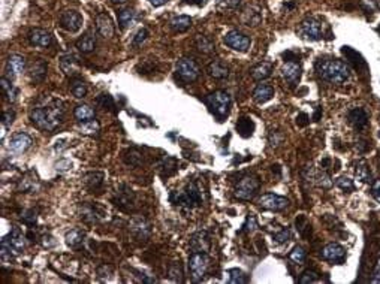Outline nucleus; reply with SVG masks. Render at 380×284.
Wrapping results in <instances>:
<instances>
[{"instance_id":"473e14b6","label":"nucleus","mask_w":380,"mask_h":284,"mask_svg":"<svg viewBox=\"0 0 380 284\" xmlns=\"http://www.w3.org/2000/svg\"><path fill=\"white\" fill-rule=\"evenodd\" d=\"M0 84H2V90L6 96V99L9 102H15L17 100V96H18V90L14 87V84L8 79V78H2L0 79Z\"/></svg>"},{"instance_id":"ddd939ff","label":"nucleus","mask_w":380,"mask_h":284,"mask_svg":"<svg viewBox=\"0 0 380 284\" xmlns=\"http://www.w3.org/2000/svg\"><path fill=\"white\" fill-rule=\"evenodd\" d=\"M33 144V139L30 138V135L24 132H19L17 135H14L11 138V142H9V151L15 152V154H21V152L27 151Z\"/></svg>"},{"instance_id":"b1692460","label":"nucleus","mask_w":380,"mask_h":284,"mask_svg":"<svg viewBox=\"0 0 380 284\" xmlns=\"http://www.w3.org/2000/svg\"><path fill=\"white\" fill-rule=\"evenodd\" d=\"M207 71H208L210 76H213L214 79H225V78H228V75H229L228 66H226L225 63H222L220 60L211 61V63L208 64Z\"/></svg>"},{"instance_id":"72a5a7b5","label":"nucleus","mask_w":380,"mask_h":284,"mask_svg":"<svg viewBox=\"0 0 380 284\" xmlns=\"http://www.w3.org/2000/svg\"><path fill=\"white\" fill-rule=\"evenodd\" d=\"M39 187L37 184L36 177H32V173H27L18 184L19 191H24V193H29V191H35Z\"/></svg>"},{"instance_id":"412c9836","label":"nucleus","mask_w":380,"mask_h":284,"mask_svg":"<svg viewBox=\"0 0 380 284\" xmlns=\"http://www.w3.org/2000/svg\"><path fill=\"white\" fill-rule=\"evenodd\" d=\"M76 48L84 54L93 53L94 48H96V35H94V32L87 30L81 38L76 40Z\"/></svg>"},{"instance_id":"6ab92c4d","label":"nucleus","mask_w":380,"mask_h":284,"mask_svg":"<svg viewBox=\"0 0 380 284\" xmlns=\"http://www.w3.org/2000/svg\"><path fill=\"white\" fill-rule=\"evenodd\" d=\"M26 69V58L19 54H12L8 58V64H6V71H8V75L11 78H15L19 74H23Z\"/></svg>"},{"instance_id":"6e6552de","label":"nucleus","mask_w":380,"mask_h":284,"mask_svg":"<svg viewBox=\"0 0 380 284\" xmlns=\"http://www.w3.org/2000/svg\"><path fill=\"white\" fill-rule=\"evenodd\" d=\"M257 190H259L257 177L253 175V173H247L236 183L234 193H235L236 198L241 199V201H250L256 196Z\"/></svg>"},{"instance_id":"4c0bfd02","label":"nucleus","mask_w":380,"mask_h":284,"mask_svg":"<svg viewBox=\"0 0 380 284\" xmlns=\"http://www.w3.org/2000/svg\"><path fill=\"white\" fill-rule=\"evenodd\" d=\"M71 92L76 99H83L87 95V85L83 79H72L71 82Z\"/></svg>"},{"instance_id":"052dcab7","label":"nucleus","mask_w":380,"mask_h":284,"mask_svg":"<svg viewBox=\"0 0 380 284\" xmlns=\"http://www.w3.org/2000/svg\"><path fill=\"white\" fill-rule=\"evenodd\" d=\"M379 165H380V162H379Z\"/></svg>"},{"instance_id":"4be33fe9","label":"nucleus","mask_w":380,"mask_h":284,"mask_svg":"<svg viewBox=\"0 0 380 284\" xmlns=\"http://www.w3.org/2000/svg\"><path fill=\"white\" fill-rule=\"evenodd\" d=\"M274 71V66L270 61H262L259 64H256L252 69V78L256 81H264L267 78H270Z\"/></svg>"},{"instance_id":"7ed1b4c3","label":"nucleus","mask_w":380,"mask_h":284,"mask_svg":"<svg viewBox=\"0 0 380 284\" xmlns=\"http://www.w3.org/2000/svg\"><path fill=\"white\" fill-rule=\"evenodd\" d=\"M171 202L174 205H178L181 208L193 209L202 205V193H201L199 186L192 181L187 183L181 190L172 191L171 194Z\"/></svg>"},{"instance_id":"f3484780","label":"nucleus","mask_w":380,"mask_h":284,"mask_svg":"<svg viewBox=\"0 0 380 284\" xmlns=\"http://www.w3.org/2000/svg\"><path fill=\"white\" fill-rule=\"evenodd\" d=\"M347 120L356 130H362L368 124V114L365 113L362 108H353L347 114Z\"/></svg>"},{"instance_id":"a878e982","label":"nucleus","mask_w":380,"mask_h":284,"mask_svg":"<svg viewBox=\"0 0 380 284\" xmlns=\"http://www.w3.org/2000/svg\"><path fill=\"white\" fill-rule=\"evenodd\" d=\"M190 26H192V18L187 15H178V17H174L169 21V27L177 33H183V32L189 30Z\"/></svg>"},{"instance_id":"aec40b11","label":"nucleus","mask_w":380,"mask_h":284,"mask_svg":"<svg viewBox=\"0 0 380 284\" xmlns=\"http://www.w3.org/2000/svg\"><path fill=\"white\" fill-rule=\"evenodd\" d=\"M47 69H48V64H47L45 60H42V58H35V60L32 61V64L29 66L30 78H32L35 82L44 81V78L47 75Z\"/></svg>"},{"instance_id":"393cba45","label":"nucleus","mask_w":380,"mask_h":284,"mask_svg":"<svg viewBox=\"0 0 380 284\" xmlns=\"http://www.w3.org/2000/svg\"><path fill=\"white\" fill-rule=\"evenodd\" d=\"M130 229L136 235V238H139V239H145V238L150 236V225L147 223V220H144V219H135V220H132Z\"/></svg>"},{"instance_id":"3c124183","label":"nucleus","mask_w":380,"mask_h":284,"mask_svg":"<svg viewBox=\"0 0 380 284\" xmlns=\"http://www.w3.org/2000/svg\"><path fill=\"white\" fill-rule=\"evenodd\" d=\"M14 118H15V114L12 113V111H5L3 114V121H2V124L3 126H11L12 123H14Z\"/></svg>"},{"instance_id":"1a4fd4ad","label":"nucleus","mask_w":380,"mask_h":284,"mask_svg":"<svg viewBox=\"0 0 380 284\" xmlns=\"http://www.w3.org/2000/svg\"><path fill=\"white\" fill-rule=\"evenodd\" d=\"M177 75L180 76L181 81L184 82H193L199 78L201 69L195 60L183 57L177 61Z\"/></svg>"},{"instance_id":"49530a36","label":"nucleus","mask_w":380,"mask_h":284,"mask_svg":"<svg viewBox=\"0 0 380 284\" xmlns=\"http://www.w3.org/2000/svg\"><path fill=\"white\" fill-rule=\"evenodd\" d=\"M290 239V232L288 229H282L278 233L274 235V241L278 243V244H283V243H288Z\"/></svg>"},{"instance_id":"a211bd4d","label":"nucleus","mask_w":380,"mask_h":284,"mask_svg":"<svg viewBox=\"0 0 380 284\" xmlns=\"http://www.w3.org/2000/svg\"><path fill=\"white\" fill-rule=\"evenodd\" d=\"M96 29L102 38H111L114 35V23L108 14H99L96 17Z\"/></svg>"},{"instance_id":"5fc2aeb1","label":"nucleus","mask_w":380,"mask_h":284,"mask_svg":"<svg viewBox=\"0 0 380 284\" xmlns=\"http://www.w3.org/2000/svg\"><path fill=\"white\" fill-rule=\"evenodd\" d=\"M373 196L376 198V201L380 204V181H376L374 184H373Z\"/></svg>"},{"instance_id":"c9c22d12","label":"nucleus","mask_w":380,"mask_h":284,"mask_svg":"<svg viewBox=\"0 0 380 284\" xmlns=\"http://www.w3.org/2000/svg\"><path fill=\"white\" fill-rule=\"evenodd\" d=\"M84 183H86V186L90 190L99 189L102 186V183H104V173H101V172H91V173H89L86 177V181Z\"/></svg>"},{"instance_id":"cd10ccee","label":"nucleus","mask_w":380,"mask_h":284,"mask_svg":"<svg viewBox=\"0 0 380 284\" xmlns=\"http://www.w3.org/2000/svg\"><path fill=\"white\" fill-rule=\"evenodd\" d=\"M60 68H62V71H63L68 76H73L76 72H78L76 60H75V57L71 56V54L63 56L60 58Z\"/></svg>"},{"instance_id":"2eb2a0df","label":"nucleus","mask_w":380,"mask_h":284,"mask_svg":"<svg viewBox=\"0 0 380 284\" xmlns=\"http://www.w3.org/2000/svg\"><path fill=\"white\" fill-rule=\"evenodd\" d=\"M29 42L33 47H39V48H47L53 43V36L42 29H33L29 33Z\"/></svg>"},{"instance_id":"dca6fc26","label":"nucleus","mask_w":380,"mask_h":284,"mask_svg":"<svg viewBox=\"0 0 380 284\" xmlns=\"http://www.w3.org/2000/svg\"><path fill=\"white\" fill-rule=\"evenodd\" d=\"M282 76L289 82L290 85L296 84L299 81V78H301V66H299V63L288 60L282 68Z\"/></svg>"},{"instance_id":"f03ea898","label":"nucleus","mask_w":380,"mask_h":284,"mask_svg":"<svg viewBox=\"0 0 380 284\" xmlns=\"http://www.w3.org/2000/svg\"><path fill=\"white\" fill-rule=\"evenodd\" d=\"M316 72L331 84H343L350 78V68L338 58H321L316 61Z\"/></svg>"},{"instance_id":"79ce46f5","label":"nucleus","mask_w":380,"mask_h":284,"mask_svg":"<svg viewBox=\"0 0 380 284\" xmlns=\"http://www.w3.org/2000/svg\"><path fill=\"white\" fill-rule=\"evenodd\" d=\"M319 280V275L314 272V271H306L301 277H299V283L301 284H310V283H316Z\"/></svg>"},{"instance_id":"423d86ee","label":"nucleus","mask_w":380,"mask_h":284,"mask_svg":"<svg viewBox=\"0 0 380 284\" xmlns=\"http://www.w3.org/2000/svg\"><path fill=\"white\" fill-rule=\"evenodd\" d=\"M210 257L205 251H193L192 256L189 257V271L193 278V281L199 283L207 275L210 269Z\"/></svg>"},{"instance_id":"bb28decb","label":"nucleus","mask_w":380,"mask_h":284,"mask_svg":"<svg viewBox=\"0 0 380 284\" xmlns=\"http://www.w3.org/2000/svg\"><path fill=\"white\" fill-rule=\"evenodd\" d=\"M236 130L243 138H250L254 132V123L249 117H241L236 123Z\"/></svg>"},{"instance_id":"f704fd0d","label":"nucleus","mask_w":380,"mask_h":284,"mask_svg":"<svg viewBox=\"0 0 380 284\" xmlns=\"http://www.w3.org/2000/svg\"><path fill=\"white\" fill-rule=\"evenodd\" d=\"M84 236H86V235H84V232H83L81 229H72V230H69V232L66 233L65 239H66V244L69 247H76L83 243Z\"/></svg>"},{"instance_id":"c756f323","label":"nucleus","mask_w":380,"mask_h":284,"mask_svg":"<svg viewBox=\"0 0 380 284\" xmlns=\"http://www.w3.org/2000/svg\"><path fill=\"white\" fill-rule=\"evenodd\" d=\"M135 18H136V12L132 8H123L118 11V24L122 29H126L130 24H133Z\"/></svg>"},{"instance_id":"e433bc0d","label":"nucleus","mask_w":380,"mask_h":284,"mask_svg":"<svg viewBox=\"0 0 380 284\" xmlns=\"http://www.w3.org/2000/svg\"><path fill=\"white\" fill-rule=\"evenodd\" d=\"M226 275H228V278H226V281L231 284H243V283H247L249 281V278H247V275L241 271V269H229L228 272H226Z\"/></svg>"},{"instance_id":"a19ab883","label":"nucleus","mask_w":380,"mask_h":284,"mask_svg":"<svg viewBox=\"0 0 380 284\" xmlns=\"http://www.w3.org/2000/svg\"><path fill=\"white\" fill-rule=\"evenodd\" d=\"M290 260H293L295 264H303L306 260V251L301 247H295L289 254Z\"/></svg>"},{"instance_id":"a18cd8bd","label":"nucleus","mask_w":380,"mask_h":284,"mask_svg":"<svg viewBox=\"0 0 380 284\" xmlns=\"http://www.w3.org/2000/svg\"><path fill=\"white\" fill-rule=\"evenodd\" d=\"M97 103L104 108V110H112L115 105H114V100L109 95H101V97L97 99Z\"/></svg>"},{"instance_id":"09e8293b","label":"nucleus","mask_w":380,"mask_h":284,"mask_svg":"<svg viewBox=\"0 0 380 284\" xmlns=\"http://www.w3.org/2000/svg\"><path fill=\"white\" fill-rule=\"evenodd\" d=\"M217 5H220L222 8H226V9H235L239 6L241 0H216Z\"/></svg>"},{"instance_id":"5701e85b","label":"nucleus","mask_w":380,"mask_h":284,"mask_svg":"<svg viewBox=\"0 0 380 284\" xmlns=\"http://www.w3.org/2000/svg\"><path fill=\"white\" fill-rule=\"evenodd\" d=\"M274 96V89L268 84H259L253 92L254 102L257 103H267L268 100H271Z\"/></svg>"},{"instance_id":"58836bf2","label":"nucleus","mask_w":380,"mask_h":284,"mask_svg":"<svg viewBox=\"0 0 380 284\" xmlns=\"http://www.w3.org/2000/svg\"><path fill=\"white\" fill-rule=\"evenodd\" d=\"M99 129H101V127H99L97 121H94V120H91V121H84V123H81V126H79L81 133L90 135V136L97 135V133H99Z\"/></svg>"},{"instance_id":"de8ad7c7","label":"nucleus","mask_w":380,"mask_h":284,"mask_svg":"<svg viewBox=\"0 0 380 284\" xmlns=\"http://www.w3.org/2000/svg\"><path fill=\"white\" fill-rule=\"evenodd\" d=\"M183 272H181L180 265H177V264H174V265L169 268V277L172 278V280H175V281H183Z\"/></svg>"},{"instance_id":"9d476101","label":"nucleus","mask_w":380,"mask_h":284,"mask_svg":"<svg viewBox=\"0 0 380 284\" xmlns=\"http://www.w3.org/2000/svg\"><path fill=\"white\" fill-rule=\"evenodd\" d=\"M223 42H225L229 48L235 50L238 53H247L249 48H250V45H252V39L249 38L247 35L238 32V30H231V32H228V33L225 35V38H223Z\"/></svg>"},{"instance_id":"2f4dec72","label":"nucleus","mask_w":380,"mask_h":284,"mask_svg":"<svg viewBox=\"0 0 380 284\" xmlns=\"http://www.w3.org/2000/svg\"><path fill=\"white\" fill-rule=\"evenodd\" d=\"M208 247H210V241H208L205 233L199 232V233H195L192 236V248H193V251H207Z\"/></svg>"},{"instance_id":"c85d7f7f","label":"nucleus","mask_w":380,"mask_h":284,"mask_svg":"<svg viewBox=\"0 0 380 284\" xmlns=\"http://www.w3.org/2000/svg\"><path fill=\"white\" fill-rule=\"evenodd\" d=\"M73 115H75V118H76L79 123L94 120V111L91 110L89 105H86V103L78 105V106L75 108V111H73Z\"/></svg>"},{"instance_id":"f257e3e1","label":"nucleus","mask_w":380,"mask_h":284,"mask_svg":"<svg viewBox=\"0 0 380 284\" xmlns=\"http://www.w3.org/2000/svg\"><path fill=\"white\" fill-rule=\"evenodd\" d=\"M65 118L63 103L54 97H42L30 111L32 123L41 130L51 132L57 129Z\"/></svg>"},{"instance_id":"0eeeda50","label":"nucleus","mask_w":380,"mask_h":284,"mask_svg":"<svg viewBox=\"0 0 380 284\" xmlns=\"http://www.w3.org/2000/svg\"><path fill=\"white\" fill-rule=\"evenodd\" d=\"M298 36L306 40H321L324 38V24L316 17H308L301 21L299 27L296 29Z\"/></svg>"},{"instance_id":"7c9ffc66","label":"nucleus","mask_w":380,"mask_h":284,"mask_svg":"<svg viewBox=\"0 0 380 284\" xmlns=\"http://www.w3.org/2000/svg\"><path fill=\"white\" fill-rule=\"evenodd\" d=\"M195 43H196V48L204 54H213L216 51V47H214L213 40L207 38V36H204V35H198L196 39H195Z\"/></svg>"},{"instance_id":"39448f33","label":"nucleus","mask_w":380,"mask_h":284,"mask_svg":"<svg viewBox=\"0 0 380 284\" xmlns=\"http://www.w3.org/2000/svg\"><path fill=\"white\" fill-rule=\"evenodd\" d=\"M24 247H26L24 235L19 232L18 229H12L11 233L2 239V257L3 259H8V257L12 259V257L18 256L19 253L24 250Z\"/></svg>"},{"instance_id":"6e6d98bb","label":"nucleus","mask_w":380,"mask_h":284,"mask_svg":"<svg viewBox=\"0 0 380 284\" xmlns=\"http://www.w3.org/2000/svg\"><path fill=\"white\" fill-rule=\"evenodd\" d=\"M307 123H308L307 114H299V115L296 117V124H299V126H306Z\"/></svg>"},{"instance_id":"20e7f679","label":"nucleus","mask_w":380,"mask_h":284,"mask_svg":"<svg viewBox=\"0 0 380 284\" xmlns=\"http://www.w3.org/2000/svg\"><path fill=\"white\" fill-rule=\"evenodd\" d=\"M204 102L218 120H223L225 117L229 115L231 105H232V99H231L229 93H226L223 90H217L214 93H210L208 96H205Z\"/></svg>"},{"instance_id":"603ef678","label":"nucleus","mask_w":380,"mask_h":284,"mask_svg":"<svg viewBox=\"0 0 380 284\" xmlns=\"http://www.w3.org/2000/svg\"><path fill=\"white\" fill-rule=\"evenodd\" d=\"M370 283L380 284V259L379 262H377V265L374 266V271H373V275L370 278Z\"/></svg>"},{"instance_id":"864d4df0","label":"nucleus","mask_w":380,"mask_h":284,"mask_svg":"<svg viewBox=\"0 0 380 284\" xmlns=\"http://www.w3.org/2000/svg\"><path fill=\"white\" fill-rule=\"evenodd\" d=\"M72 168V163L69 162V160H60L57 165H55V169L60 170V172H66V170H69Z\"/></svg>"},{"instance_id":"9b49d317","label":"nucleus","mask_w":380,"mask_h":284,"mask_svg":"<svg viewBox=\"0 0 380 284\" xmlns=\"http://www.w3.org/2000/svg\"><path fill=\"white\" fill-rule=\"evenodd\" d=\"M58 23L62 26V29H65L66 32L69 33H76L81 27H83V17L78 11L75 9H69V11H65L60 18Z\"/></svg>"},{"instance_id":"bf43d9fd","label":"nucleus","mask_w":380,"mask_h":284,"mask_svg":"<svg viewBox=\"0 0 380 284\" xmlns=\"http://www.w3.org/2000/svg\"><path fill=\"white\" fill-rule=\"evenodd\" d=\"M112 2H114V3H125L126 0H112Z\"/></svg>"},{"instance_id":"f8f14e48","label":"nucleus","mask_w":380,"mask_h":284,"mask_svg":"<svg viewBox=\"0 0 380 284\" xmlns=\"http://www.w3.org/2000/svg\"><path fill=\"white\" fill-rule=\"evenodd\" d=\"M257 204L259 207L264 209H270V211H282V209L288 208L289 205V201L283 196H278V194H274V193H267V194H262L259 199H257Z\"/></svg>"},{"instance_id":"ea45409f","label":"nucleus","mask_w":380,"mask_h":284,"mask_svg":"<svg viewBox=\"0 0 380 284\" xmlns=\"http://www.w3.org/2000/svg\"><path fill=\"white\" fill-rule=\"evenodd\" d=\"M355 173H356V178L362 181V183H370L371 181V172L368 169V166L365 163H359L355 169Z\"/></svg>"},{"instance_id":"4d7b16f0","label":"nucleus","mask_w":380,"mask_h":284,"mask_svg":"<svg viewBox=\"0 0 380 284\" xmlns=\"http://www.w3.org/2000/svg\"><path fill=\"white\" fill-rule=\"evenodd\" d=\"M148 2H150L154 8H157V6H162V5H165L168 0H148Z\"/></svg>"},{"instance_id":"4468645a","label":"nucleus","mask_w":380,"mask_h":284,"mask_svg":"<svg viewBox=\"0 0 380 284\" xmlns=\"http://www.w3.org/2000/svg\"><path fill=\"white\" fill-rule=\"evenodd\" d=\"M322 257L325 260H329V262H338V264H342L344 260V257H346V250H344V247L337 244V243H331V244L324 247Z\"/></svg>"},{"instance_id":"c03bdc74","label":"nucleus","mask_w":380,"mask_h":284,"mask_svg":"<svg viewBox=\"0 0 380 284\" xmlns=\"http://www.w3.org/2000/svg\"><path fill=\"white\" fill-rule=\"evenodd\" d=\"M147 38H148V30H147V29H139V30L136 32V35H135L133 40H132V45H133V47H139V45H143V42H144Z\"/></svg>"},{"instance_id":"13d9d810","label":"nucleus","mask_w":380,"mask_h":284,"mask_svg":"<svg viewBox=\"0 0 380 284\" xmlns=\"http://www.w3.org/2000/svg\"><path fill=\"white\" fill-rule=\"evenodd\" d=\"M186 2L190 5H202L204 3V0H186Z\"/></svg>"},{"instance_id":"37998d69","label":"nucleus","mask_w":380,"mask_h":284,"mask_svg":"<svg viewBox=\"0 0 380 284\" xmlns=\"http://www.w3.org/2000/svg\"><path fill=\"white\" fill-rule=\"evenodd\" d=\"M335 184H337L342 190H344V191H352V190H355L353 181L349 180V178H346V177H340V178L335 181Z\"/></svg>"},{"instance_id":"8fccbe9b","label":"nucleus","mask_w":380,"mask_h":284,"mask_svg":"<svg viewBox=\"0 0 380 284\" xmlns=\"http://www.w3.org/2000/svg\"><path fill=\"white\" fill-rule=\"evenodd\" d=\"M256 227H257V222H256V217L250 214V215L247 217V222H246V225H244V230H247V232H253Z\"/></svg>"}]
</instances>
